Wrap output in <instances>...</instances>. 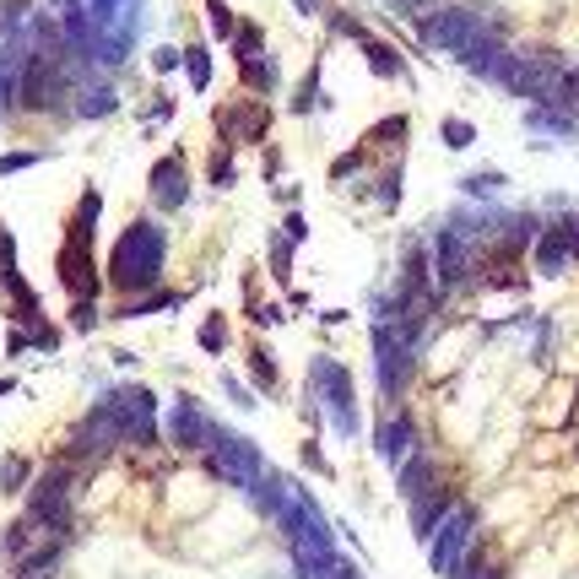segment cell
<instances>
[{"mask_svg": "<svg viewBox=\"0 0 579 579\" xmlns=\"http://www.w3.org/2000/svg\"><path fill=\"white\" fill-rule=\"evenodd\" d=\"M201 347H206V352H222V347H228V326H222V314H212L206 326H201Z\"/></svg>", "mask_w": 579, "mask_h": 579, "instance_id": "12", "label": "cell"}, {"mask_svg": "<svg viewBox=\"0 0 579 579\" xmlns=\"http://www.w3.org/2000/svg\"><path fill=\"white\" fill-rule=\"evenodd\" d=\"M12 266H17V238L0 228V271H12Z\"/></svg>", "mask_w": 579, "mask_h": 579, "instance_id": "15", "label": "cell"}, {"mask_svg": "<svg viewBox=\"0 0 579 579\" xmlns=\"http://www.w3.org/2000/svg\"><path fill=\"white\" fill-rule=\"evenodd\" d=\"M92 319H98V309H92V303H76V331H87Z\"/></svg>", "mask_w": 579, "mask_h": 579, "instance_id": "18", "label": "cell"}, {"mask_svg": "<svg viewBox=\"0 0 579 579\" xmlns=\"http://www.w3.org/2000/svg\"><path fill=\"white\" fill-rule=\"evenodd\" d=\"M228 119H233L228 131H233L238 141H254V136H266V125H261V119H271V114H261V109H254V103H244V109H233Z\"/></svg>", "mask_w": 579, "mask_h": 579, "instance_id": "11", "label": "cell"}, {"mask_svg": "<svg viewBox=\"0 0 579 579\" xmlns=\"http://www.w3.org/2000/svg\"><path fill=\"white\" fill-rule=\"evenodd\" d=\"M368 54H374V66H379V71H401V60H396L390 49H379V44H368Z\"/></svg>", "mask_w": 579, "mask_h": 579, "instance_id": "16", "label": "cell"}, {"mask_svg": "<svg viewBox=\"0 0 579 579\" xmlns=\"http://www.w3.org/2000/svg\"><path fill=\"white\" fill-rule=\"evenodd\" d=\"M168 438H173L179 449H206V444H217V428L201 417L196 401H179L173 417H168Z\"/></svg>", "mask_w": 579, "mask_h": 579, "instance_id": "6", "label": "cell"}, {"mask_svg": "<svg viewBox=\"0 0 579 579\" xmlns=\"http://www.w3.org/2000/svg\"><path fill=\"white\" fill-rule=\"evenodd\" d=\"M379 455L390 461V466H406L417 449H412V422L406 417H396V422H384L379 428Z\"/></svg>", "mask_w": 579, "mask_h": 579, "instance_id": "7", "label": "cell"}, {"mask_svg": "<svg viewBox=\"0 0 579 579\" xmlns=\"http://www.w3.org/2000/svg\"><path fill=\"white\" fill-rule=\"evenodd\" d=\"M212 471L238 482V487H254V477H261V455H254V444L233 438V433H217V449H212Z\"/></svg>", "mask_w": 579, "mask_h": 579, "instance_id": "5", "label": "cell"}, {"mask_svg": "<svg viewBox=\"0 0 579 579\" xmlns=\"http://www.w3.org/2000/svg\"><path fill=\"white\" fill-rule=\"evenodd\" d=\"M433 477H438L433 455H412V461L401 466V487H406V498H428V493H438V487H428Z\"/></svg>", "mask_w": 579, "mask_h": 579, "instance_id": "9", "label": "cell"}, {"mask_svg": "<svg viewBox=\"0 0 579 579\" xmlns=\"http://www.w3.org/2000/svg\"><path fill=\"white\" fill-rule=\"evenodd\" d=\"M471 552H477V514H471L466 503H455V509L438 520V531L428 536V558H433L438 574H455V579H461V568H466Z\"/></svg>", "mask_w": 579, "mask_h": 579, "instance_id": "2", "label": "cell"}, {"mask_svg": "<svg viewBox=\"0 0 579 579\" xmlns=\"http://www.w3.org/2000/svg\"><path fill=\"white\" fill-rule=\"evenodd\" d=\"M309 379H314V390L331 401L336 428H342V433H352V379H347V368H342V363H331V358H314Z\"/></svg>", "mask_w": 579, "mask_h": 579, "instance_id": "4", "label": "cell"}, {"mask_svg": "<svg viewBox=\"0 0 579 579\" xmlns=\"http://www.w3.org/2000/svg\"><path fill=\"white\" fill-rule=\"evenodd\" d=\"M249 368H254V384H266V390L277 384V363H271V352H254V358H249Z\"/></svg>", "mask_w": 579, "mask_h": 579, "instance_id": "14", "label": "cell"}, {"mask_svg": "<svg viewBox=\"0 0 579 579\" xmlns=\"http://www.w3.org/2000/svg\"><path fill=\"white\" fill-rule=\"evenodd\" d=\"M6 390H12V379H0V396H6Z\"/></svg>", "mask_w": 579, "mask_h": 579, "instance_id": "19", "label": "cell"}, {"mask_svg": "<svg viewBox=\"0 0 579 579\" xmlns=\"http://www.w3.org/2000/svg\"><path fill=\"white\" fill-rule=\"evenodd\" d=\"M157 271H163V233H157L152 222L125 228V238H119V249H114V266H109L114 287H125V293L152 287Z\"/></svg>", "mask_w": 579, "mask_h": 579, "instance_id": "1", "label": "cell"}, {"mask_svg": "<svg viewBox=\"0 0 579 579\" xmlns=\"http://www.w3.org/2000/svg\"><path fill=\"white\" fill-rule=\"evenodd\" d=\"M22 482H28V466H22L17 455H12V461H0V487H6V493H17Z\"/></svg>", "mask_w": 579, "mask_h": 579, "instance_id": "13", "label": "cell"}, {"mask_svg": "<svg viewBox=\"0 0 579 579\" xmlns=\"http://www.w3.org/2000/svg\"><path fill=\"white\" fill-rule=\"evenodd\" d=\"M28 163H38V152H12V157H0V173H17Z\"/></svg>", "mask_w": 579, "mask_h": 579, "instance_id": "17", "label": "cell"}, {"mask_svg": "<svg viewBox=\"0 0 579 579\" xmlns=\"http://www.w3.org/2000/svg\"><path fill=\"white\" fill-rule=\"evenodd\" d=\"M574 254H579V233H574L568 222H558V228L542 238V254H536V261H542V271H558L563 261H574Z\"/></svg>", "mask_w": 579, "mask_h": 579, "instance_id": "8", "label": "cell"}, {"mask_svg": "<svg viewBox=\"0 0 579 579\" xmlns=\"http://www.w3.org/2000/svg\"><path fill=\"white\" fill-rule=\"evenodd\" d=\"M17 98L28 103V109H54L60 98H66V76H60V66L49 54H33L28 66H22V76H17Z\"/></svg>", "mask_w": 579, "mask_h": 579, "instance_id": "3", "label": "cell"}, {"mask_svg": "<svg viewBox=\"0 0 579 579\" xmlns=\"http://www.w3.org/2000/svg\"><path fill=\"white\" fill-rule=\"evenodd\" d=\"M152 189H157V201H163V206H179V201H184V168H179V157L157 163V173H152Z\"/></svg>", "mask_w": 579, "mask_h": 579, "instance_id": "10", "label": "cell"}]
</instances>
